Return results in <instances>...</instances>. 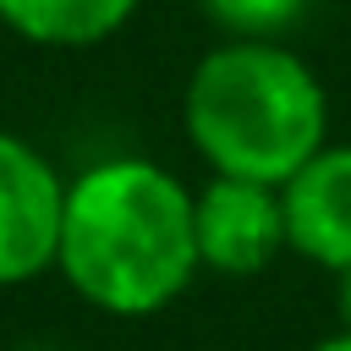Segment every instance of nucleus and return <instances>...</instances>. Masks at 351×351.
<instances>
[{"label": "nucleus", "mask_w": 351, "mask_h": 351, "mask_svg": "<svg viewBox=\"0 0 351 351\" xmlns=\"http://www.w3.org/2000/svg\"><path fill=\"white\" fill-rule=\"evenodd\" d=\"M192 186L143 154L93 159L66 181L55 274L110 318H154L197 280Z\"/></svg>", "instance_id": "1"}, {"label": "nucleus", "mask_w": 351, "mask_h": 351, "mask_svg": "<svg viewBox=\"0 0 351 351\" xmlns=\"http://www.w3.org/2000/svg\"><path fill=\"white\" fill-rule=\"evenodd\" d=\"M181 132L208 176L285 186L329 143V88L285 38H219L186 71Z\"/></svg>", "instance_id": "2"}, {"label": "nucleus", "mask_w": 351, "mask_h": 351, "mask_svg": "<svg viewBox=\"0 0 351 351\" xmlns=\"http://www.w3.org/2000/svg\"><path fill=\"white\" fill-rule=\"evenodd\" d=\"M66 219V176L16 132H0V291L55 269Z\"/></svg>", "instance_id": "3"}, {"label": "nucleus", "mask_w": 351, "mask_h": 351, "mask_svg": "<svg viewBox=\"0 0 351 351\" xmlns=\"http://www.w3.org/2000/svg\"><path fill=\"white\" fill-rule=\"evenodd\" d=\"M192 225H197V258L214 274L247 280L263 274L280 252H291L285 236V192L247 176H208L192 192Z\"/></svg>", "instance_id": "4"}, {"label": "nucleus", "mask_w": 351, "mask_h": 351, "mask_svg": "<svg viewBox=\"0 0 351 351\" xmlns=\"http://www.w3.org/2000/svg\"><path fill=\"white\" fill-rule=\"evenodd\" d=\"M285 236L291 252L313 269H351V143H324L285 186Z\"/></svg>", "instance_id": "5"}, {"label": "nucleus", "mask_w": 351, "mask_h": 351, "mask_svg": "<svg viewBox=\"0 0 351 351\" xmlns=\"http://www.w3.org/2000/svg\"><path fill=\"white\" fill-rule=\"evenodd\" d=\"M143 0H0V27L38 49H93L115 38Z\"/></svg>", "instance_id": "6"}, {"label": "nucleus", "mask_w": 351, "mask_h": 351, "mask_svg": "<svg viewBox=\"0 0 351 351\" xmlns=\"http://www.w3.org/2000/svg\"><path fill=\"white\" fill-rule=\"evenodd\" d=\"M313 0H197V11L225 38H285Z\"/></svg>", "instance_id": "7"}, {"label": "nucleus", "mask_w": 351, "mask_h": 351, "mask_svg": "<svg viewBox=\"0 0 351 351\" xmlns=\"http://www.w3.org/2000/svg\"><path fill=\"white\" fill-rule=\"evenodd\" d=\"M340 280V291H335V307H340V329H351V269L346 274H335Z\"/></svg>", "instance_id": "8"}, {"label": "nucleus", "mask_w": 351, "mask_h": 351, "mask_svg": "<svg viewBox=\"0 0 351 351\" xmlns=\"http://www.w3.org/2000/svg\"><path fill=\"white\" fill-rule=\"evenodd\" d=\"M307 351H351V329H335V335H324V340L307 346Z\"/></svg>", "instance_id": "9"}, {"label": "nucleus", "mask_w": 351, "mask_h": 351, "mask_svg": "<svg viewBox=\"0 0 351 351\" xmlns=\"http://www.w3.org/2000/svg\"><path fill=\"white\" fill-rule=\"evenodd\" d=\"M27 351H49V346H27Z\"/></svg>", "instance_id": "10"}]
</instances>
